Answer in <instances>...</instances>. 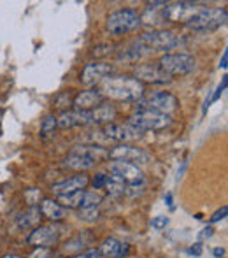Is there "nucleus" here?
<instances>
[{
  "mask_svg": "<svg viewBox=\"0 0 228 258\" xmlns=\"http://www.w3.org/2000/svg\"><path fill=\"white\" fill-rule=\"evenodd\" d=\"M100 90L104 97H109L121 102H139L144 97V85L130 76H107L100 81Z\"/></svg>",
  "mask_w": 228,
  "mask_h": 258,
  "instance_id": "1",
  "label": "nucleus"
},
{
  "mask_svg": "<svg viewBox=\"0 0 228 258\" xmlns=\"http://www.w3.org/2000/svg\"><path fill=\"white\" fill-rule=\"evenodd\" d=\"M146 53L151 51H171L184 44V39L181 35H176L171 30H151L144 32L135 41Z\"/></svg>",
  "mask_w": 228,
  "mask_h": 258,
  "instance_id": "2",
  "label": "nucleus"
},
{
  "mask_svg": "<svg viewBox=\"0 0 228 258\" xmlns=\"http://www.w3.org/2000/svg\"><path fill=\"white\" fill-rule=\"evenodd\" d=\"M228 13L223 7H204L197 16H193L184 27L193 32H209L223 27L226 23Z\"/></svg>",
  "mask_w": 228,
  "mask_h": 258,
  "instance_id": "3",
  "label": "nucleus"
},
{
  "mask_svg": "<svg viewBox=\"0 0 228 258\" xmlns=\"http://www.w3.org/2000/svg\"><path fill=\"white\" fill-rule=\"evenodd\" d=\"M158 67H160L169 78H174V76H186L195 71L197 60H195L191 54H186V53H169V54H164V56L158 60Z\"/></svg>",
  "mask_w": 228,
  "mask_h": 258,
  "instance_id": "4",
  "label": "nucleus"
},
{
  "mask_svg": "<svg viewBox=\"0 0 228 258\" xmlns=\"http://www.w3.org/2000/svg\"><path fill=\"white\" fill-rule=\"evenodd\" d=\"M107 30L113 35H125L142 25L140 14L135 9H119L107 18Z\"/></svg>",
  "mask_w": 228,
  "mask_h": 258,
  "instance_id": "5",
  "label": "nucleus"
},
{
  "mask_svg": "<svg viewBox=\"0 0 228 258\" xmlns=\"http://www.w3.org/2000/svg\"><path fill=\"white\" fill-rule=\"evenodd\" d=\"M130 126H133L135 130H139L140 134L144 132H157V130H164L167 128L172 123L171 116L169 114H160V112H153V111H139L133 116L128 118Z\"/></svg>",
  "mask_w": 228,
  "mask_h": 258,
  "instance_id": "6",
  "label": "nucleus"
},
{
  "mask_svg": "<svg viewBox=\"0 0 228 258\" xmlns=\"http://www.w3.org/2000/svg\"><path fill=\"white\" fill-rule=\"evenodd\" d=\"M137 112L139 111H153V112H160V114H171L179 107V100L176 95L169 92H155L147 97L137 102Z\"/></svg>",
  "mask_w": 228,
  "mask_h": 258,
  "instance_id": "7",
  "label": "nucleus"
},
{
  "mask_svg": "<svg viewBox=\"0 0 228 258\" xmlns=\"http://www.w3.org/2000/svg\"><path fill=\"white\" fill-rule=\"evenodd\" d=\"M205 6L200 4H193V2H176V4H165L160 9L162 20L165 21H174V23H184L191 20L193 16H197Z\"/></svg>",
  "mask_w": 228,
  "mask_h": 258,
  "instance_id": "8",
  "label": "nucleus"
},
{
  "mask_svg": "<svg viewBox=\"0 0 228 258\" xmlns=\"http://www.w3.org/2000/svg\"><path fill=\"white\" fill-rule=\"evenodd\" d=\"M109 170L113 176H118L119 179H123L126 184H146V177L144 172L135 165V163L128 162H111Z\"/></svg>",
  "mask_w": 228,
  "mask_h": 258,
  "instance_id": "9",
  "label": "nucleus"
},
{
  "mask_svg": "<svg viewBox=\"0 0 228 258\" xmlns=\"http://www.w3.org/2000/svg\"><path fill=\"white\" fill-rule=\"evenodd\" d=\"M107 158H111L113 162H128V163H146L149 160V153H146L140 148H133L128 144H119V146L113 148L111 151H107Z\"/></svg>",
  "mask_w": 228,
  "mask_h": 258,
  "instance_id": "10",
  "label": "nucleus"
},
{
  "mask_svg": "<svg viewBox=\"0 0 228 258\" xmlns=\"http://www.w3.org/2000/svg\"><path fill=\"white\" fill-rule=\"evenodd\" d=\"M102 134L107 141H113V143H128L137 137H140L142 134L139 130H135L133 126H130L128 123L121 125V123H109V125H104Z\"/></svg>",
  "mask_w": 228,
  "mask_h": 258,
  "instance_id": "11",
  "label": "nucleus"
},
{
  "mask_svg": "<svg viewBox=\"0 0 228 258\" xmlns=\"http://www.w3.org/2000/svg\"><path fill=\"white\" fill-rule=\"evenodd\" d=\"M133 76H135L137 81L151 83V85H165V83H169L172 79V78H169V76L165 74L160 67H158V63L157 65L155 63L137 65V67L133 69Z\"/></svg>",
  "mask_w": 228,
  "mask_h": 258,
  "instance_id": "12",
  "label": "nucleus"
},
{
  "mask_svg": "<svg viewBox=\"0 0 228 258\" xmlns=\"http://www.w3.org/2000/svg\"><path fill=\"white\" fill-rule=\"evenodd\" d=\"M27 242L35 248H51L58 242V230L55 227H35L30 232Z\"/></svg>",
  "mask_w": 228,
  "mask_h": 258,
  "instance_id": "13",
  "label": "nucleus"
},
{
  "mask_svg": "<svg viewBox=\"0 0 228 258\" xmlns=\"http://www.w3.org/2000/svg\"><path fill=\"white\" fill-rule=\"evenodd\" d=\"M111 74H113V67L109 63H88L81 72V83L85 86L99 85Z\"/></svg>",
  "mask_w": 228,
  "mask_h": 258,
  "instance_id": "14",
  "label": "nucleus"
},
{
  "mask_svg": "<svg viewBox=\"0 0 228 258\" xmlns=\"http://www.w3.org/2000/svg\"><path fill=\"white\" fill-rule=\"evenodd\" d=\"M104 102V95L97 90H86V92H79L78 95L72 100L74 105V111H83V112H90L95 107H99Z\"/></svg>",
  "mask_w": 228,
  "mask_h": 258,
  "instance_id": "15",
  "label": "nucleus"
},
{
  "mask_svg": "<svg viewBox=\"0 0 228 258\" xmlns=\"http://www.w3.org/2000/svg\"><path fill=\"white\" fill-rule=\"evenodd\" d=\"M88 183H90L88 176L79 174V176H72V177H68V179L60 181V183H55L51 186V190L56 197H60V195H67V194H72V191L85 190V188L88 186Z\"/></svg>",
  "mask_w": 228,
  "mask_h": 258,
  "instance_id": "16",
  "label": "nucleus"
},
{
  "mask_svg": "<svg viewBox=\"0 0 228 258\" xmlns=\"http://www.w3.org/2000/svg\"><path fill=\"white\" fill-rule=\"evenodd\" d=\"M90 112L83 111H61L56 118V126L60 128H72V126L90 125Z\"/></svg>",
  "mask_w": 228,
  "mask_h": 258,
  "instance_id": "17",
  "label": "nucleus"
},
{
  "mask_svg": "<svg viewBox=\"0 0 228 258\" xmlns=\"http://www.w3.org/2000/svg\"><path fill=\"white\" fill-rule=\"evenodd\" d=\"M128 251H130L128 244L118 241L116 237H107L99 248L100 255H104L107 258H125L128 255Z\"/></svg>",
  "mask_w": 228,
  "mask_h": 258,
  "instance_id": "18",
  "label": "nucleus"
},
{
  "mask_svg": "<svg viewBox=\"0 0 228 258\" xmlns=\"http://www.w3.org/2000/svg\"><path fill=\"white\" fill-rule=\"evenodd\" d=\"M116 118V109L111 104H100L93 111H90V121L93 125H109Z\"/></svg>",
  "mask_w": 228,
  "mask_h": 258,
  "instance_id": "19",
  "label": "nucleus"
},
{
  "mask_svg": "<svg viewBox=\"0 0 228 258\" xmlns=\"http://www.w3.org/2000/svg\"><path fill=\"white\" fill-rule=\"evenodd\" d=\"M39 211H41L42 216L48 218L49 221H60L67 216V209L61 207L56 201H53V199H42Z\"/></svg>",
  "mask_w": 228,
  "mask_h": 258,
  "instance_id": "20",
  "label": "nucleus"
},
{
  "mask_svg": "<svg viewBox=\"0 0 228 258\" xmlns=\"http://www.w3.org/2000/svg\"><path fill=\"white\" fill-rule=\"evenodd\" d=\"M63 165L68 167V169H74V170H88V169H92V167H95L97 163L93 162L92 158H88L86 155L78 153V151L72 150L67 158L63 160Z\"/></svg>",
  "mask_w": 228,
  "mask_h": 258,
  "instance_id": "21",
  "label": "nucleus"
},
{
  "mask_svg": "<svg viewBox=\"0 0 228 258\" xmlns=\"http://www.w3.org/2000/svg\"><path fill=\"white\" fill-rule=\"evenodd\" d=\"M41 220H42V214H41V211H39V206H28V209L23 211V213L18 216V225H20V228L28 230V228L39 227Z\"/></svg>",
  "mask_w": 228,
  "mask_h": 258,
  "instance_id": "22",
  "label": "nucleus"
},
{
  "mask_svg": "<svg viewBox=\"0 0 228 258\" xmlns=\"http://www.w3.org/2000/svg\"><path fill=\"white\" fill-rule=\"evenodd\" d=\"M107 194L113 195V197H121V195L126 194V183L123 179H119L118 176H107L106 186Z\"/></svg>",
  "mask_w": 228,
  "mask_h": 258,
  "instance_id": "23",
  "label": "nucleus"
},
{
  "mask_svg": "<svg viewBox=\"0 0 228 258\" xmlns=\"http://www.w3.org/2000/svg\"><path fill=\"white\" fill-rule=\"evenodd\" d=\"M74 151L86 155L88 158H92L95 163H99L100 160L107 158V150H104L102 146H75Z\"/></svg>",
  "mask_w": 228,
  "mask_h": 258,
  "instance_id": "24",
  "label": "nucleus"
},
{
  "mask_svg": "<svg viewBox=\"0 0 228 258\" xmlns=\"http://www.w3.org/2000/svg\"><path fill=\"white\" fill-rule=\"evenodd\" d=\"M83 195H85V190H78V191H72V194L67 195H60L58 197V204L65 209H72V207H79L81 206L83 201Z\"/></svg>",
  "mask_w": 228,
  "mask_h": 258,
  "instance_id": "25",
  "label": "nucleus"
},
{
  "mask_svg": "<svg viewBox=\"0 0 228 258\" xmlns=\"http://www.w3.org/2000/svg\"><path fill=\"white\" fill-rule=\"evenodd\" d=\"M55 130H56V116L46 114L41 123V137L42 139H48V137H51L55 134Z\"/></svg>",
  "mask_w": 228,
  "mask_h": 258,
  "instance_id": "26",
  "label": "nucleus"
},
{
  "mask_svg": "<svg viewBox=\"0 0 228 258\" xmlns=\"http://www.w3.org/2000/svg\"><path fill=\"white\" fill-rule=\"evenodd\" d=\"M100 202H102V197H100L99 194H95V191H85L79 209H92V207H99Z\"/></svg>",
  "mask_w": 228,
  "mask_h": 258,
  "instance_id": "27",
  "label": "nucleus"
},
{
  "mask_svg": "<svg viewBox=\"0 0 228 258\" xmlns=\"http://www.w3.org/2000/svg\"><path fill=\"white\" fill-rule=\"evenodd\" d=\"M83 246H85V241H83L81 235H79V237H75L74 241L67 242V244L61 248V251H63L65 255H70V253H74V251H81Z\"/></svg>",
  "mask_w": 228,
  "mask_h": 258,
  "instance_id": "28",
  "label": "nucleus"
},
{
  "mask_svg": "<svg viewBox=\"0 0 228 258\" xmlns=\"http://www.w3.org/2000/svg\"><path fill=\"white\" fill-rule=\"evenodd\" d=\"M79 218L85 221H95L99 218V207H92V209H81L79 211Z\"/></svg>",
  "mask_w": 228,
  "mask_h": 258,
  "instance_id": "29",
  "label": "nucleus"
},
{
  "mask_svg": "<svg viewBox=\"0 0 228 258\" xmlns=\"http://www.w3.org/2000/svg\"><path fill=\"white\" fill-rule=\"evenodd\" d=\"M53 249L51 248H35L34 251L28 255V258H51Z\"/></svg>",
  "mask_w": 228,
  "mask_h": 258,
  "instance_id": "30",
  "label": "nucleus"
},
{
  "mask_svg": "<svg viewBox=\"0 0 228 258\" xmlns=\"http://www.w3.org/2000/svg\"><path fill=\"white\" fill-rule=\"evenodd\" d=\"M169 225V218L167 216H157L151 220V227L155 228V230H164L165 227Z\"/></svg>",
  "mask_w": 228,
  "mask_h": 258,
  "instance_id": "31",
  "label": "nucleus"
},
{
  "mask_svg": "<svg viewBox=\"0 0 228 258\" xmlns=\"http://www.w3.org/2000/svg\"><path fill=\"white\" fill-rule=\"evenodd\" d=\"M226 76H223V79H221V83L218 85V88H216V92L211 95V99H209V102H216V100L219 99V95H221L223 92H225V88H226Z\"/></svg>",
  "mask_w": 228,
  "mask_h": 258,
  "instance_id": "32",
  "label": "nucleus"
},
{
  "mask_svg": "<svg viewBox=\"0 0 228 258\" xmlns=\"http://www.w3.org/2000/svg\"><path fill=\"white\" fill-rule=\"evenodd\" d=\"M106 181H107V174H97V176L93 177V188L100 190V188L106 186Z\"/></svg>",
  "mask_w": 228,
  "mask_h": 258,
  "instance_id": "33",
  "label": "nucleus"
},
{
  "mask_svg": "<svg viewBox=\"0 0 228 258\" xmlns=\"http://www.w3.org/2000/svg\"><path fill=\"white\" fill-rule=\"evenodd\" d=\"M226 213H228V207H226V206H223L221 209H218V211H216V213L211 216V223H216V221L225 220V218H226Z\"/></svg>",
  "mask_w": 228,
  "mask_h": 258,
  "instance_id": "34",
  "label": "nucleus"
},
{
  "mask_svg": "<svg viewBox=\"0 0 228 258\" xmlns=\"http://www.w3.org/2000/svg\"><path fill=\"white\" fill-rule=\"evenodd\" d=\"M100 253L99 249H86L85 253H81V255H78L75 258H99Z\"/></svg>",
  "mask_w": 228,
  "mask_h": 258,
  "instance_id": "35",
  "label": "nucleus"
},
{
  "mask_svg": "<svg viewBox=\"0 0 228 258\" xmlns=\"http://www.w3.org/2000/svg\"><path fill=\"white\" fill-rule=\"evenodd\" d=\"M212 232H214V230H212L211 227H205L204 230L200 232V235H198V237H200L202 241H205V239H211L212 237Z\"/></svg>",
  "mask_w": 228,
  "mask_h": 258,
  "instance_id": "36",
  "label": "nucleus"
},
{
  "mask_svg": "<svg viewBox=\"0 0 228 258\" xmlns=\"http://www.w3.org/2000/svg\"><path fill=\"white\" fill-rule=\"evenodd\" d=\"M188 253L193 256H200L202 255V244H193L190 249H188Z\"/></svg>",
  "mask_w": 228,
  "mask_h": 258,
  "instance_id": "37",
  "label": "nucleus"
},
{
  "mask_svg": "<svg viewBox=\"0 0 228 258\" xmlns=\"http://www.w3.org/2000/svg\"><path fill=\"white\" fill-rule=\"evenodd\" d=\"M212 255H214L216 258H223V256H225V249H223V248H216L214 251H212Z\"/></svg>",
  "mask_w": 228,
  "mask_h": 258,
  "instance_id": "38",
  "label": "nucleus"
},
{
  "mask_svg": "<svg viewBox=\"0 0 228 258\" xmlns=\"http://www.w3.org/2000/svg\"><path fill=\"white\" fill-rule=\"evenodd\" d=\"M226 60H228V51L223 53V58L219 61V69H226Z\"/></svg>",
  "mask_w": 228,
  "mask_h": 258,
  "instance_id": "39",
  "label": "nucleus"
},
{
  "mask_svg": "<svg viewBox=\"0 0 228 258\" xmlns=\"http://www.w3.org/2000/svg\"><path fill=\"white\" fill-rule=\"evenodd\" d=\"M165 202H167V206H169V207H174V206H172V195H171V194L165 195Z\"/></svg>",
  "mask_w": 228,
  "mask_h": 258,
  "instance_id": "40",
  "label": "nucleus"
},
{
  "mask_svg": "<svg viewBox=\"0 0 228 258\" xmlns=\"http://www.w3.org/2000/svg\"><path fill=\"white\" fill-rule=\"evenodd\" d=\"M2 258H21V256H18V255H11V253H9V255H4Z\"/></svg>",
  "mask_w": 228,
  "mask_h": 258,
  "instance_id": "41",
  "label": "nucleus"
}]
</instances>
